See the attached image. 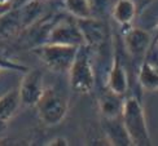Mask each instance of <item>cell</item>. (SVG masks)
Listing matches in <instances>:
<instances>
[{
    "instance_id": "1",
    "label": "cell",
    "mask_w": 158,
    "mask_h": 146,
    "mask_svg": "<svg viewBox=\"0 0 158 146\" xmlns=\"http://www.w3.org/2000/svg\"><path fill=\"white\" fill-rule=\"evenodd\" d=\"M121 119L131 144L136 146L152 145L145 111L141 102L136 97H128L127 99H124Z\"/></svg>"
},
{
    "instance_id": "2",
    "label": "cell",
    "mask_w": 158,
    "mask_h": 146,
    "mask_svg": "<svg viewBox=\"0 0 158 146\" xmlns=\"http://www.w3.org/2000/svg\"><path fill=\"white\" fill-rule=\"evenodd\" d=\"M70 88L78 95H88L95 85V72L88 45H82L69 69Z\"/></svg>"
},
{
    "instance_id": "3",
    "label": "cell",
    "mask_w": 158,
    "mask_h": 146,
    "mask_svg": "<svg viewBox=\"0 0 158 146\" xmlns=\"http://www.w3.org/2000/svg\"><path fill=\"white\" fill-rule=\"evenodd\" d=\"M79 48L81 47L47 43L42 47H39L36 49V53L40 57L42 62L52 71L66 72L69 71L71 63H73Z\"/></svg>"
},
{
    "instance_id": "4",
    "label": "cell",
    "mask_w": 158,
    "mask_h": 146,
    "mask_svg": "<svg viewBox=\"0 0 158 146\" xmlns=\"http://www.w3.org/2000/svg\"><path fill=\"white\" fill-rule=\"evenodd\" d=\"M38 116L45 125L60 124L68 115L69 103L64 96L58 95L53 89H45L44 95L36 103Z\"/></svg>"
},
{
    "instance_id": "5",
    "label": "cell",
    "mask_w": 158,
    "mask_h": 146,
    "mask_svg": "<svg viewBox=\"0 0 158 146\" xmlns=\"http://www.w3.org/2000/svg\"><path fill=\"white\" fill-rule=\"evenodd\" d=\"M44 76L40 70H30L26 74L18 88V95L21 105L26 107H35L39 99L44 95Z\"/></svg>"
},
{
    "instance_id": "6",
    "label": "cell",
    "mask_w": 158,
    "mask_h": 146,
    "mask_svg": "<svg viewBox=\"0 0 158 146\" xmlns=\"http://www.w3.org/2000/svg\"><path fill=\"white\" fill-rule=\"evenodd\" d=\"M152 43H153V40H152L150 32L144 29L132 27L123 35L124 49L132 57V59L139 61L140 63L143 62V59L145 58L149 48L152 47Z\"/></svg>"
},
{
    "instance_id": "7",
    "label": "cell",
    "mask_w": 158,
    "mask_h": 146,
    "mask_svg": "<svg viewBox=\"0 0 158 146\" xmlns=\"http://www.w3.org/2000/svg\"><path fill=\"white\" fill-rule=\"evenodd\" d=\"M48 43H57L65 45L82 47L85 45L84 38L81 29L75 21H61L58 22L48 34Z\"/></svg>"
},
{
    "instance_id": "8",
    "label": "cell",
    "mask_w": 158,
    "mask_h": 146,
    "mask_svg": "<svg viewBox=\"0 0 158 146\" xmlns=\"http://www.w3.org/2000/svg\"><path fill=\"white\" fill-rule=\"evenodd\" d=\"M106 85L110 92L119 96H123L128 89V75L118 51L114 52L113 63H111L110 71L108 74Z\"/></svg>"
},
{
    "instance_id": "9",
    "label": "cell",
    "mask_w": 158,
    "mask_h": 146,
    "mask_svg": "<svg viewBox=\"0 0 158 146\" xmlns=\"http://www.w3.org/2000/svg\"><path fill=\"white\" fill-rule=\"evenodd\" d=\"M77 22L83 34L85 45L88 47L100 45L106 39V30L100 19L89 17L84 19H77Z\"/></svg>"
},
{
    "instance_id": "10",
    "label": "cell",
    "mask_w": 158,
    "mask_h": 146,
    "mask_svg": "<svg viewBox=\"0 0 158 146\" xmlns=\"http://www.w3.org/2000/svg\"><path fill=\"white\" fill-rule=\"evenodd\" d=\"M101 128L104 131V136L108 145H118V146L132 145L126 129H124L121 116L111 119H102Z\"/></svg>"
},
{
    "instance_id": "11",
    "label": "cell",
    "mask_w": 158,
    "mask_h": 146,
    "mask_svg": "<svg viewBox=\"0 0 158 146\" xmlns=\"http://www.w3.org/2000/svg\"><path fill=\"white\" fill-rule=\"evenodd\" d=\"M123 102L124 101H122V96L115 95L108 89L98 99V110H100L101 119H111L121 116Z\"/></svg>"
},
{
    "instance_id": "12",
    "label": "cell",
    "mask_w": 158,
    "mask_h": 146,
    "mask_svg": "<svg viewBox=\"0 0 158 146\" xmlns=\"http://www.w3.org/2000/svg\"><path fill=\"white\" fill-rule=\"evenodd\" d=\"M137 8L134 0H117L111 8L113 19L121 26H127L132 23L136 17Z\"/></svg>"
},
{
    "instance_id": "13",
    "label": "cell",
    "mask_w": 158,
    "mask_h": 146,
    "mask_svg": "<svg viewBox=\"0 0 158 146\" xmlns=\"http://www.w3.org/2000/svg\"><path fill=\"white\" fill-rule=\"evenodd\" d=\"M21 105L18 89H12L0 96V122L8 123L16 115V112Z\"/></svg>"
},
{
    "instance_id": "14",
    "label": "cell",
    "mask_w": 158,
    "mask_h": 146,
    "mask_svg": "<svg viewBox=\"0 0 158 146\" xmlns=\"http://www.w3.org/2000/svg\"><path fill=\"white\" fill-rule=\"evenodd\" d=\"M65 8L77 19L92 17V6L89 0H65Z\"/></svg>"
},
{
    "instance_id": "15",
    "label": "cell",
    "mask_w": 158,
    "mask_h": 146,
    "mask_svg": "<svg viewBox=\"0 0 158 146\" xmlns=\"http://www.w3.org/2000/svg\"><path fill=\"white\" fill-rule=\"evenodd\" d=\"M68 145H69V141L64 137H56L53 140L48 141L47 144V146H68Z\"/></svg>"
},
{
    "instance_id": "16",
    "label": "cell",
    "mask_w": 158,
    "mask_h": 146,
    "mask_svg": "<svg viewBox=\"0 0 158 146\" xmlns=\"http://www.w3.org/2000/svg\"><path fill=\"white\" fill-rule=\"evenodd\" d=\"M9 9H10V0L9 2H0V16L9 12Z\"/></svg>"
},
{
    "instance_id": "17",
    "label": "cell",
    "mask_w": 158,
    "mask_h": 146,
    "mask_svg": "<svg viewBox=\"0 0 158 146\" xmlns=\"http://www.w3.org/2000/svg\"><path fill=\"white\" fill-rule=\"evenodd\" d=\"M6 125H8V123L0 122V135H2V133H3V132L5 131V128H6Z\"/></svg>"
},
{
    "instance_id": "18",
    "label": "cell",
    "mask_w": 158,
    "mask_h": 146,
    "mask_svg": "<svg viewBox=\"0 0 158 146\" xmlns=\"http://www.w3.org/2000/svg\"><path fill=\"white\" fill-rule=\"evenodd\" d=\"M153 47L154 48H157V51H158V35H156V39H154V40H153Z\"/></svg>"
},
{
    "instance_id": "19",
    "label": "cell",
    "mask_w": 158,
    "mask_h": 146,
    "mask_svg": "<svg viewBox=\"0 0 158 146\" xmlns=\"http://www.w3.org/2000/svg\"><path fill=\"white\" fill-rule=\"evenodd\" d=\"M157 35H158V26H157Z\"/></svg>"
},
{
    "instance_id": "20",
    "label": "cell",
    "mask_w": 158,
    "mask_h": 146,
    "mask_svg": "<svg viewBox=\"0 0 158 146\" xmlns=\"http://www.w3.org/2000/svg\"><path fill=\"white\" fill-rule=\"evenodd\" d=\"M0 72H2V69H0Z\"/></svg>"
}]
</instances>
